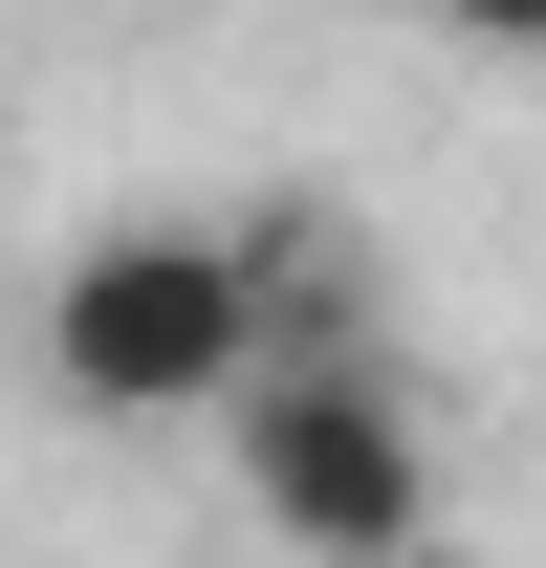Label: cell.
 Masks as SVG:
<instances>
[{"label":"cell","mask_w":546,"mask_h":568,"mask_svg":"<svg viewBox=\"0 0 546 568\" xmlns=\"http://www.w3.org/2000/svg\"><path fill=\"white\" fill-rule=\"evenodd\" d=\"M372 22H437V0H372Z\"/></svg>","instance_id":"cell-4"},{"label":"cell","mask_w":546,"mask_h":568,"mask_svg":"<svg viewBox=\"0 0 546 568\" xmlns=\"http://www.w3.org/2000/svg\"><path fill=\"white\" fill-rule=\"evenodd\" d=\"M394 568H415V547H394Z\"/></svg>","instance_id":"cell-5"},{"label":"cell","mask_w":546,"mask_h":568,"mask_svg":"<svg viewBox=\"0 0 546 568\" xmlns=\"http://www.w3.org/2000/svg\"><path fill=\"white\" fill-rule=\"evenodd\" d=\"M437 22H459V44H525V67H546V0H437Z\"/></svg>","instance_id":"cell-3"},{"label":"cell","mask_w":546,"mask_h":568,"mask_svg":"<svg viewBox=\"0 0 546 568\" xmlns=\"http://www.w3.org/2000/svg\"><path fill=\"white\" fill-rule=\"evenodd\" d=\"M219 416H241V503H263V547L394 568L415 525H437V437H415V394H394L372 351H263Z\"/></svg>","instance_id":"cell-2"},{"label":"cell","mask_w":546,"mask_h":568,"mask_svg":"<svg viewBox=\"0 0 546 568\" xmlns=\"http://www.w3.org/2000/svg\"><path fill=\"white\" fill-rule=\"evenodd\" d=\"M44 372H67L88 416H219V394L263 372L241 219H110V241H67V284H44Z\"/></svg>","instance_id":"cell-1"}]
</instances>
